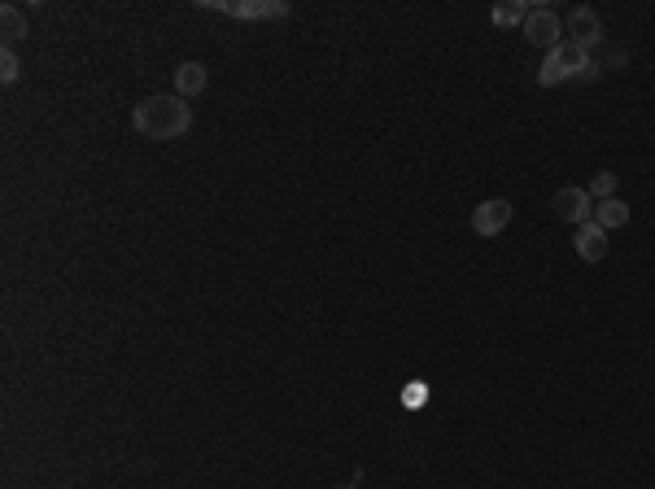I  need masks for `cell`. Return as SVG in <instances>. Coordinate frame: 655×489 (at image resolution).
I'll list each match as a JSON object with an SVG mask.
<instances>
[{"label":"cell","mask_w":655,"mask_h":489,"mask_svg":"<svg viewBox=\"0 0 655 489\" xmlns=\"http://www.w3.org/2000/svg\"><path fill=\"white\" fill-rule=\"evenodd\" d=\"M131 127L144 140H179L193 127V105L184 97H144L131 109Z\"/></svg>","instance_id":"cell-1"},{"label":"cell","mask_w":655,"mask_h":489,"mask_svg":"<svg viewBox=\"0 0 655 489\" xmlns=\"http://www.w3.org/2000/svg\"><path fill=\"white\" fill-rule=\"evenodd\" d=\"M590 65V48L572 44V39H559L555 48L546 53V62L537 70V83L551 88V83H563V79H581V70Z\"/></svg>","instance_id":"cell-2"},{"label":"cell","mask_w":655,"mask_h":489,"mask_svg":"<svg viewBox=\"0 0 655 489\" xmlns=\"http://www.w3.org/2000/svg\"><path fill=\"white\" fill-rule=\"evenodd\" d=\"M205 9L214 13H228V18H245V22H258V18H284L289 4L284 0H201Z\"/></svg>","instance_id":"cell-3"},{"label":"cell","mask_w":655,"mask_h":489,"mask_svg":"<svg viewBox=\"0 0 655 489\" xmlns=\"http://www.w3.org/2000/svg\"><path fill=\"white\" fill-rule=\"evenodd\" d=\"M551 210H555L563 223H590L594 219V196H590V188H581V184H568V188H559L555 196H551Z\"/></svg>","instance_id":"cell-4"},{"label":"cell","mask_w":655,"mask_h":489,"mask_svg":"<svg viewBox=\"0 0 655 489\" xmlns=\"http://www.w3.org/2000/svg\"><path fill=\"white\" fill-rule=\"evenodd\" d=\"M524 39L528 44H537V48H555L559 39H563V22L555 18V9H546V4H537V9H528V18H524Z\"/></svg>","instance_id":"cell-5"},{"label":"cell","mask_w":655,"mask_h":489,"mask_svg":"<svg viewBox=\"0 0 655 489\" xmlns=\"http://www.w3.org/2000/svg\"><path fill=\"white\" fill-rule=\"evenodd\" d=\"M511 219H516V205H511L507 196H493V201H481V205L472 210V231H476V236H498Z\"/></svg>","instance_id":"cell-6"},{"label":"cell","mask_w":655,"mask_h":489,"mask_svg":"<svg viewBox=\"0 0 655 489\" xmlns=\"http://www.w3.org/2000/svg\"><path fill=\"white\" fill-rule=\"evenodd\" d=\"M568 39L581 44V48L603 44V18H598L594 9H586V4H577V9L568 13Z\"/></svg>","instance_id":"cell-7"},{"label":"cell","mask_w":655,"mask_h":489,"mask_svg":"<svg viewBox=\"0 0 655 489\" xmlns=\"http://www.w3.org/2000/svg\"><path fill=\"white\" fill-rule=\"evenodd\" d=\"M572 245H577V258H586V262H603V258H607V231L598 228L594 219L577 228V240H572Z\"/></svg>","instance_id":"cell-8"},{"label":"cell","mask_w":655,"mask_h":489,"mask_svg":"<svg viewBox=\"0 0 655 489\" xmlns=\"http://www.w3.org/2000/svg\"><path fill=\"white\" fill-rule=\"evenodd\" d=\"M205 92V65L201 62H179L175 65V97H201Z\"/></svg>","instance_id":"cell-9"},{"label":"cell","mask_w":655,"mask_h":489,"mask_svg":"<svg viewBox=\"0 0 655 489\" xmlns=\"http://www.w3.org/2000/svg\"><path fill=\"white\" fill-rule=\"evenodd\" d=\"M594 223H598L603 231L624 228V223H629V205H624L621 196H612V201H598V205H594Z\"/></svg>","instance_id":"cell-10"},{"label":"cell","mask_w":655,"mask_h":489,"mask_svg":"<svg viewBox=\"0 0 655 489\" xmlns=\"http://www.w3.org/2000/svg\"><path fill=\"white\" fill-rule=\"evenodd\" d=\"M0 31H4V39H27L31 22H27V13L18 4H0Z\"/></svg>","instance_id":"cell-11"},{"label":"cell","mask_w":655,"mask_h":489,"mask_svg":"<svg viewBox=\"0 0 655 489\" xmlns=\"http://www.w3.org/2000/svg\"><path fill=\"white\" fill-rule=\"evenodd\" d=\"M493 27H524V18H528V4L524 0H502V4H493Z\"/></svg>","instance_id":"cell-12"},{"label":"cell","mask_w":655,"mask_h":489,"mask_svg":"<svg viewBox=\"0 0 655 489\" xmlns=\"http://www.w3.org/2000/svg\"><path fill=\"white\" fill-rule=\"evenodd\" d=\"M590 196H594V201H612V196H616V175H612V170H598L594 184H590Z\"/></svg>","instance_id":"cell-13"},{"label":"cell","mask_w":655,"mask_h":489,"mask_svg":"<svg viewBox=\"0 0 655 489\" xmlns=\"http://www.w3.org/2000/svg\"><path fill=\"white\" fill-rule=\"evenodd\" d=\"M0 79H4V83H18V79H22V62H18V53H13V48H4V53H0Z\"/></svg>","instance_id":"cell-14"},{"label":"cell","mask_w":655,"mask_h":489,"mask_svg":"<svg viewBox=\"0 0 655 489\" xmlns=\"http://www.w3.org/2000/svg\"><path fill=\"white\" fill-rule=\"evenodd\" d=\"M424 402H428V385H424V380H411V385L402 389V406H411V411H415V406H424Z\"/></svg>","instance_id":"cell-15"}]
</instances>
